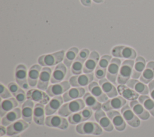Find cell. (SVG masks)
<instances>
[{
    "label": "cell",
    "instance_id": "6da1fadb",
    "mask_svg": "<svg viewBox=\"0 0 154 137\" xmlns=\"http://www.w3.org/2000/svg\"><path fill=\"white\" fill-rule=\"evenodd\" d=\"M83 100L78 99L63 105L58 109V114L61 117H67L72 114L79 112L85 108Z\"/></svg>",
    "mask_w": 154,
    "mask_h": 137
},
{
    "label": "cell",
    "instance_id": "7a4b0ae2",
    "mask_svg": "<svg viewBox=\"0 0 154 137\" xmlns=\"http://www.w3.org/2000/svg\"><path fill=\"white\" fill-rule=\"evenodd\" d=\"M134 62L133 59H126L121 64L117 78V82L119 84L125 85L130 79L132 73Z\"/></svg>",
    "mask_w": 154,
    "mask_h": 137
},
{
    "label": "cell",
    "instance_id": "3957f363",
    "mask_svg": "<svg viewBox=\"0 0 154 137\" xmlns=\"http://www.w3.org/2000/svg\"><path fill=\"white\" fill-rule=\"evenodd\" d=\"M64 51L60 50L52 53L41 55L38 58V64L43 67H51L60 64L64 57Z\"/></svg>",
    "mask_w": 154,
    "mask_h": 137
},
{
    "label": "cell",
    "instance_id": "277c9868",
    "mask_svg": "<svg viewBox=\"0 0 154 137\" xmlns=\"http://www.w3.org/2000/svg\"><path fill=\"white\" fill-rule=\"evenodd\" d=\"M76 130L78 133L83 135H99L102 133V128L99 124L90 121H84L78 124L76 127Z\"/></svg>",
    "mask_w": 154,
    "mask_h": 137
},
{
    "label": "cell",
    "instance_id": "5b68a950",
    "mask_svg": "<svg viewBox=\"0 0 154 137\" xmlns=\"http://www.w3.org/2000/svg\"><path fill=\"white\" fill-rule=\"evenodd\" d=\"M111 54L115 58H122L126 59H134L136 58L137 53L131 47L126 46H116L111 50Z\"/></svg>",
    "mask_w": 154,
    "mask_h": 137
},
{
    "label": "cell",
    "instance_id": "8992f818",
    "mask_svg": "<svg viewBox=\"0 0 154 137\" xmlns=\"http://www.w3.org/2000/svg\"><path fill=\"white\" fill-rule=\"evenodd\" d=\"M93 79L94 76L92 73L80 74L72 76L69 79V83L73 87H82L88 85Z\"/></svg>",
    "mask_w": 154,
    "mask_h": 137
},
{
    "label": "cell",
    "instance_id": "52a82bcc",
    "mask_svg": "<svg viewBox=\"0 0 154 137\" xmlns=\"http://www.w3.org/2000/svg\"><path fill=\"white\" fill-rule=\"evenodd\" d=\"M93 111L91 109L88 107L84 108L80 111L69 115L68 118V121L72 124L81 123L88 120L91 117Z\"/></svg>",
    "mask_w": 154,
    "mask_h": 137
},
{
    "label": "cell",
    "instance_id": "ba28073f",
    "mask_svg": "<svg viewBox=\"0 0 154 137\" xmlns=\"http://www.w3.org/2000/svg\"><path fill=\"white\" fill-rule=\"evenodd\" d=\"M121 65V61L118 58L111 59L106 70V79L112 84H116Z\"/></svg>",
    "mask_w": 154,
    "mask_h": 137
},
{
    "label": "cell",
    "instance_id": "9c48e42d",
    "mask_svg": "<svg viewBox=\"0 0 154 137\" xmlns=\"http://www.w3.org/2000/svg\"><path fill=\"white\" fill-rule=\"evenodd\" d=\"M70 84L69 82L65 81L49 85L46 91L49 97H55L64 94L70 88Z\"/></svg>",
    "mask_w": 154,
    "mask_h": 137
},
{
    "label": "cell",
    "instance_id": "30bf717a",
    "mask_svg": "<svg viewBox=\"0 0 154 137\" xmlns=\"http://www.w3.org/2000/svg\"><path fill=\"white\" fill-rule=\"evenodd\" d=\"M121 114L125 121L133 127H137L140 124V121L131 108L128 105H125L121 109Z\"/></svg>",
    "mask_w": 154,
    "mask_h": 137
},
{
    "label": "cell",
    "instance_id": "8fae6325",
    "mask_svg": "<svg viewBox=\"0 0 154 137\" xmlns=\"http://www.w3.org/2000/svg\"><path fill=\"white\" fill-rule=\"evenodd\" d=\"M26 98L34 102L42 104H47L50 99L49 96L46 93L39 89H31L27 91Z\"/></svg>",
    "mask_w": 154,
    "mask_h": 137
},
{
    "label": "cell",
    "instance_id": "7c38bea8",
    "mask_svg": "<svg viewBox=\"0 0 154 137\" xmlns=\"http://www.w3.org/2000/svg\"><path fill=\"white\" fill-rule=\"evenodd\" d=\"M94 118L99 123V126L105 131L111 132L113 130L114 126L108 116L102 109H99L95 111Z\"/></svg>",
    "mask_w": 154,
    "mask_h": 137
},
{
    "label": "cell",
    "instance_id": "4fadbf2b",
    "mask_svg": "<svg viewBox=\"0 0 154 137\" xmlns=\"http://www.w3.org/2000/svg\"><path fill=\"white\" fill-rule=\"evenodd\" d=\"M68 122L66 118L60 115H48L46 117L45 123L47 126L64 130L69 126Z\"/></svg>",
    "mask_w": 154,
    "mask_h": 137
},
{
    "label": "cell",
    "instance_id": "5bb4252c",
    "mask_svg": "<svg viewBox=\"0 0 154 137\" xmlns=\"http://www.w3.org/2000/svg\"><path fill=\"white\" fill-rule=\"evenodd\" d=\"M126 103V99L122 96H116L108 100L102 105V108L105 111H109L113 109H119L124 106Z\"/></svg>",
    "mask_w": 154,
    "mask_h": 137
},
{
    "label": "cell",
    "instance_id": "9a60e30c",
    "mask_svg": "<svg viewBox=\"0 0 154 137\" xmlns=\"http://www.w3.org/2000/svg\"><path fill=\"white\" fill-rule=\"evenodd\" d=\"M52 73V69L49 67H45L42 68L37 85L38 89L43 91L47 90L49 81H51Z\"/></svg>",
    "mask_w": 154,
    "mask_h": 137
},
{
    "label": "cell",
    "instance_id": "2e32d148",
    "mask_svg": "<svg viewBox=\"0 0 154 137\" xmlns=\"http://www.w3.org/2000/svg\"><path fill=\"white\" fill-rule=\"evenodd\" d=\"M106 114L117 130L123 131L125 129L126 123L120 113L117 111L111 110L108 111Z\"/></svg>",
    "mask_w": 154,
    "mask_h": 137
},
{
    "label": "cell",
    "instance_id": "e0dca14e",
    "mask_svg": "<svg viewBox=\"0 0 154 137\" xmlns=\"http://www.w3.org/2000/svg\"><path fill=\"white\" fill-rule=\"evenodd\" d=\"M15 79L17 84L22 88H27L28 86V73L25 65H18L15 70Z\"/></svg>",
    "mask_w": 154,
    "mask_h": 137
},
{
    "label": "cell",
    "instance_id": "ac0fdd59",
    "mask_svg": "<svg viewBox=\"0 0 154 137\" xmlns=\"http://www.w3.org/2000/svg\"><path fill=\"white\" fill-rule=\"evenodd\" d=\"M100 58L99 55L96 51H92L87 59L85 61L83 67L84 73H91L95 70Z\"/></svg>",
    "mask_w": 154,
    "mask_h": 137
},
{
    "label": "cell",
    "instance_id": "d6986e66",
    "mask_svg": "<svg viewBox=\"0 0 154 137\" xmlns=\"http://www.w3.org/2000/svg\"><path fill=\"white\" fill-rule=\"evenodd\" d=\"M85 90L82 87H73L69 88L63 95V99L64 102L79 99L84 96Z\"/></svg>",
    "mask_w": 154,
    "mask_h": 137
},
{
    "label": "cell",
    "instance_id": "ffe728a7",
    "mask_svg": "<svg viewBox=\"0 0 154 137\" xmlns=\"http://www.w3.org/2000/svg\"><path fill=\"white\" fill-rule=\"evenodd\" d=\"M28 127V123L23 120H17L10 124L7 127V135L8 136L15 135L25 130Z\"/></svg>",
    "mask_w": 154,
    "mask_h": 137
},
{
    "label": "cell",
    "instance_id": "44dd1931",
    "mask_svg": "<svg viewBox=\"0 0 154 137\" xmlns=\"http://www.w3.org/2000/svg\"><path fill=\"white\" fill-rule=\"evenodd\" d=\"M90 93L99 102H105L108 100V96L105 94L99 84L96 82H91L88 86Z\"/></svg>",
    "mask_w": 154,
    "mask_h": 137
},
{
    "label": "cell",
    "instance_id": "7402d4cb",
    "mask_svg": "<svg viewBox=\"0 0 154 137\" xmlns=\"http://www.w3.org/2000/svg\"><path fill=\"white\" fill-rule=\"evenodd\" d=\"M64 102L63 97L61 96H55L49 100L45 106V114L46 115H51L54 114L62 106Z\"/></svg>",
    "mask_w": 154,
    "mask_h": 137
},
{
    "label": "cell",
    "instance_id": "603a6c76",
    "mask_svg": "<svg viewBox=\"0 0 154 137\" xmlns=\"http://www.w3.org/2000/svg\"><path fill=\"white\" fill-rule=\"evenodd\" d=\"M67 72L66 66L63 64H58L54 68L52 73L51 82V84H56L61 82L64 78Z\"/></svg>",
    "mask_w": 154,
    "mask_h": 137
},
{
    "label": "cell",
    "instance_id": "cb8c5ba5",
    "mask_svg": "<svg viewBox=\"0 0 154 137\" xmlns=\"http://www.w3.org/2000/svg\"><path fill=\"white\" fill-rule=\"evenodd\" d=\"M99 84L100 85L103 91L108 97L113 98L117 96V89H116L112 83L108 81L107 79L103 78L100 79L99 81Z\"/></svg>",
    "mask_w": 154,
    "mask_h": 137
},
{
    "label": "cell",
    "instance_id": "d4e9b609",
    "mask_svg": "<svg viewBox=\"0 0 154 137\" xmlns=\"http://www.w3.org/2000/svg\"><path fill=\"white\" fill-rule=\"evenodd\" d=\"M22 117L21 110L19 108H16L14 109L5 114L1 119V125L7 126L17 121Z\"/></svg>",
    "mask_w": 154,
    "mask_h": 137
},
{
    "label": "cell",
    "instance_id": "484cf974",
    "mask_svg": "<svg viewBox=\"0 0 154 137\" xmlns=\"http://www.w3.org/2000/svg\"><path fill=\"white\" fill-rule=\"evenodd\" d=\"M41 70L40 65L34 64L30 67L28 72V83L30 87H34L37 85Z\"/></svg>",
    "mask_w": 154,
    "mask_h": 137
},
{
    "label": "cell",
    "instance_id": "4316f807",
    "mask_svg": "<svg viewBox=\"0 0 154 137\" xmlns=\"http://www.w3.org/2000/svg\"><path fill=\"white\" fill-rule=\"evenodd\" d=\"M34 103L32 100H26L22 106L21 114L22 118L23 120L28 123H30L33 118V111H34Z\"/></svg>",
    "mask_w": 154,
    "mask_h": 137
},
{
    "label": "cell",
    "instance_id": "83f0119b",
    "mask_svg": "<svg viewBox=\"0 0 154 137\" xmlns=\"http://www.w3.org/2000/svg\"><path fill=\"white\" fill-rule=\"evenodd\" d=\"M117 91L124 99L128 100H135L139 97V94L134 90L124 84H119L117 86Z\"/></svg>",
    "mask_w": 154,
    "mask_h": 137
},
{
    "label": "cell",
    "instance_id": "f1b7e54d",
    "mask_svg": "<svg viewBox=\"0 0 154 137\" xmlns=\"http://www.w3.org/2000/svg\"><path fill=\"white\" fill-rule=\"evenodd\" d=\"M126 84L128 87L132 88L138 94L141 95H146L149 93V87H147L145 84L140 81H139L135 79H131L126 82Z\"/></svg>",
    "mask_w": 154,
    "mask_h": 137
},
{
    "label": "cell",
    "instance_id": "f546056e",
    "mask_svg": "<svg viewBox=\"0 0 154 137\" xmlns=\"http://www.w3.org/2000/svg\"><path fill=\"white\" fill-rule=\"evenodd\" d=\"M130 107L135 114L137 115L140 118L143 120H146L149 118V113L144 108L142 104H141L136 100H132L130 102Z\"/></svg>",
    "mask_w": 154,
    "mask_h": 137
},
{
    "label": "cell",
    "instance_id": "4dcf8cb0",
    "mask_svg": "<svg viewBox=\"0 0 154 137\" xmlns=\"http://www.w3.org/2000/svg\"><path fill=\"white\" fill-rule=\"evenodd\" d=\"M45 107L44 105L39 103L35 104L33 111V120L37 124L43 125L45 124Z\"/></svg>",
    "mask_w": 154,
    "mask_h": 137
},
{
    "label": "cell",
    "instance_id": "1f68e13d",
    "mask_svg": "<svg viewBox=\"0 0 154 137\" xmlns=\"http://www.w3.org/2000/svg\"><path fill=\"white\" fill-rule=\"evenodd\" d=\"M146 65V61L143 57L141 56L137 57L134 62V65L132 70V73L131 76L132 78L135 79L139 78L141 76L143 72L144 71Z\"/></svg>",
    "mask_w": 154,
    "mask_h": 137
},
{
    "label": "cell",
    "instance_id": "d6a6232c",
    "mask_svg": "<svg viewBox=\"0 0 154 137\" xmlns=\"http://www.w3.org/2000/svg\"><path fill=\"white\" fill-rule=\"evenodd\" d=\"M154 78V61H149L143 72L140 81L144 84H148L151 82Z\"/></svg>",
    "mask_w": 154,
    "mask_h": 137
},
{
    "label": "cell",
    "instance_id": "836d02e7",
    "mask_svg": "<svg viewBox=\"0 0 154 137\" xmlns=\"http://www.w3.org/2000/svg\"><path fill=\"white\" fill-rule=\"evenodd\" d=\"M18 102L16 99L11 97L1 101L0 106V116L2 117L8 112L14 109L18 105Z\"/></svg>",
    "mask_w": 154,
    "mask_h": 137
},
{
    "label": "cell",
    "instance_id": "e575fe53",
    "mask_svg": "<svg viewBox=\"0 0 154 137\" xmlns=\"http://www.w3.org/2000/svg\"><path fill=\"white\" fill-rule=\"evenodd\" d=\"M83 100L87 106L93 111H96L102 108L101 103L89 93H87L84 94L83 96Z\"/></svg>",
    "mask_w": 154,
    "mask_h": 137
},
{
    "label": "cell",
    "instance_id": "d590c367",
    "mask_svg": "<svg viewBox=\"0 0 154 137\" xmlns=\"http://www.w3.org/2000/svg\"><path fill=\"white\" fill-rule=\"evenodd\" d=\"M79 50L76 47H72L70 48L64 55L63 59L64 64L66 67H70L74 61L76 59Z\"/></svg>",
    "mask_w": 154,
    "mask_h": 137
},
{
    "label": "cell",
    "instance_id": "8d00e7d4",
    "mask_svg": "<svg viewBox=\"0 0 154 137\" xmlns=\"http://www.w3.org/2000/svg\"><path fill=\"white\" fill-rule=\"evenodd\" d=\"M138 102L154 117V100L152 99L146 95H141L138 97Z\"/></svg>",
    "mask_w": 154,
    "mask_h": 137
},
{
    "label": "cell",
    "instance_id": "74e56055",
    "mask_svg": "<svg viewBox=\"0 0 154 137\" xmlns=\"http://www.w3.org/2000/svg\"><path fill=\"white\" fill-rule=\"evenodd\" d=\"M111 59V56L108 55H103L100 58L96 69H98L106 73L107 68L110 63Z\"/></svg>",
    "mask_w": 154,
    "mask_h": 137
},
{
    "label": "cell",
    "instance_id": "f35d334b",
    "mask_svg": "<svg viewBox=\"0 0 154 137\" xmlns=\"http://www.w3.org/2000/svg\"><path fill=\"white\" fill-rule=\"evenodd\" d=\"M84 62L76 59L71 65V72L75 75H78L83 72Z\"/></svg>",
    "mask_w": 154,
    "mask_h": 137
},
{
    "label": "cell",
    "instance_id": "ab89813d",
    "mask_svg": "<svg viewBox=\"0 0 154 137\" xmlns=\"http://www.w3.org/2000/svg\"><path fill=\"white\" fill-rule=\"evenodd\" d=\"M90 54V51H89L88 49H83L81 50L79 52V53H78L76 59L81 60V61H82L85 62V61L88 58Z\"/></svg>",
    "mask_w": 154,
    "mask_h": 137
},
{
    "label": "cell",
    "instance_id": "60d3db41",
    "mask_svg": "<svg viewBox=\"0 0 154 137\" xmlns=\"http://www.w3.org/2000/svg\"><path fill=\"white\" fill-rule=\"evenodd\" d=\"M11 96V93L8 88H7L2 84H0V97L2 99H6Z\"/></svg>",
    "mask_w": 154,
    "mask_h": 137
},
{
    "label": "cell",
    "instance_id": "b9f144b4",
    "mask_svg": "<svg viewBox=\"0 0 154 137\" xmlns=\"http://www.w3.org/2000/svg\"><path fill=\"white\" fill-rule=\"evenodd\" d=\"M14 96L19 104L23 103L25 102L26 99H27L26 94H25V91L22 89H20V91L17 93H16Z\"/></svg>",
    "mask_w": 154,
    "mask_h": 137
},
{
    "label": "cell",
    "instance_id": "7bdbcfd3",
    "mask_svg": "<svg viewBox=\"0 0 154 137\" xmlns=\"http://www.w3.org/2000/svg\"><path fill=\"white\" fill-rule=\"evenodd\" d=\"M7 87H8V88L9 91H10V93L13 96H14L16 93H17L20 91V90L21 89L20 88V86L18 84H16L14 82H10V83H9L8 84Z\"/></svg>",
    "mask_w": 154,
    "mask_h": 137
},
{
    "label": "cell",
    "instance_id": "ee69618b",
    "mask_svg": "<svg viewBox=\"0 0 154 137\" xmlns=\"http://www.w3.org/2000/svg\"><path fill=\"white\" fill-rule=\"evenodd\" d=\"M149 90L152 99L154 100V80L149 83Z\"/></svg>",
    "mask_w": 154,
    "mask_h": 137
},
{
    "label": "cell",
    "instance_id": "f6af8a7d",
    "mask_svg": "<svg viewBox=\"0 0 154 137\" xmlns=\"http://www.w3.org/2000/svg\"><path fill=\"white\" fill-rule=\"evenodd\" d=\"M7 134V129H5V126L3 125H1L0 126V136H2L3 135Z\"/></svg>",
    "mask_w": 154,
    "mask_h": 137
},
{
    "label": "cell",
    "instance_id": "bcb514c9",
    "mask_svg": "<svg viewBox=\"0 0 154 137\" xmlns=\"http://www.w3.org/2000/svg\"><path fill=\"white\" fill-rule=\"evenodd\" d=\"M82 4L85 7H90L91 5V0H80Z\"/></svg>",
    "mask_w": 154,
    "mask_h": 137
},
{
    "label": "cell",
    "instance_id": "7dc6e473",
    "mask_svg": "<svg viewBox=\"0 0 154 137\" xmlns=\"http://www.w3.org/2000/svg\"><path fill=\"white\" fill-rule=\"evenodd\" d=\"M96 3H102L103 2V0H93Z\"/></svg>",
    "mask_w": 154,
    "mask_h": 137
},
{
    "label": "cell",
    "instance_id": "c3c4849f",
    "mask_svg": "<svg viewBox=\"0 0 154 137\" xmlns=\"http://www.w3.org/2000/svg\"><path fill=\"white\" fill-rule=\"evenodd\" d=\"M5 137H20L19 135H11V136H5Z\"/></svg>",
    "mask_w": 154,
    "mask_h": 137
}]
</instances>
